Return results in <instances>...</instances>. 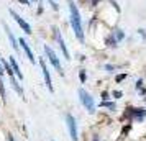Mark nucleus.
Returning a JSON list of instances; mask_svg holds the SVG:
<instances>
[{"instance_id": "obj_1", "label": "nucleus", "mask_w": 146, "mask_h": 141, "mask_svg": "<svg viewBox=\"0 0 146 141\" xmlns=\"http://www.w3.org/2000/svg\"><path fill=\"white\" fill-rule=\"evenodd\" d=\"M67 3H69V12H71V26H72L74 33H76V38L80 43H84V30H82V23H80L79 10L76 7L74 0H67Z\"/></svg>"}, {"instance_id": "obj_2", "label": "nucleus", "mask_w": 146, "mask_h": 141, "mask_svg": "<svg viewBox=\"0 0 146 141\" xmlns=\"http://www.w3.org/2000/svg\"><path fill=\"white\" fill-rule=\"evenodd\" d=\"M79 99L82 102V105L87 108V112L89 113H94L95 112V103H94V97L89 92H86L84 89H80L79 90Z\"/></svg>"}, {"instance_id": "obj_3", "label": "nucleus", "mask_w": 146, "mask_h": 141, "mask_svg": "<svg viewBox=\"0 0 146 141\" xmlns=\"http://www.w3.org/2000/svg\"><path fill=\"white\" fill-rule=\"evenodd\" d=\"M44 54H46V58L49 59V62H51V64H53L54 67H56V71H58L59 74H62L64 71H62V66H61V62H59V58L56 56V53H54L53 49L48 46V44L44 46Z\"/></svg>"}, {"instance_id": "obj_4", "label": "nucleus", "mask_w": 146, "mask_h": 141, "mask_svg": "<svg viewBox=\"0 0 146 141\" xmlns=\"http://www.w3.org/2000/svg\"><path fill=\"white\" fill-rule=\"evenodd\" d=\"M66 125H67V130H69V136H71V140L72 141H77V125H76V118H74L72 115L69 113L66 117Z\"/></svg>"}, {"instance_id": "obj_5", "label": "nucleus", "mask_w": 146, "mask_h": 141, "mask_svg": "<svg viewBox=\"0 0 146 141\" xmlns=\"http://www.w3.org/2000/svg\"><path fill=\"white\" fill-rule=\"evenodd\" d=\"M40 66H41V72H43V77H44V82H46V87L49 92H54V87H53V82H51V77H49V72H48V66L44 59L40 61Z\"/></svg>"}, {"instance_id": "obj_6", "label": "nucleus", "mask_w": 146, "mask_h": 141, "mask_svg": "<svg viewBox=\"0 0 146 141\" xmlns=\"http://www.w3.org/2000/svg\"><path fill=\"white\" fill-rule=\"evenodd\" d=\"M10 15H12V17H13V20L17 21V23H18V25H20V28L21 30H23V31H25V33H31V26H30V25H28V21H25L23 20V18H21L20 15L17 13V12H15V10H10Z\"/></svg>"}, {"instance_id": "obj_7", "label": "nucleus", "mask_w": 146, "mask_h": 141, "mask_svg": "<svg viewBox=\"0 0 146 141\" xmlns=\"http://www.w3.org/2000/svg\"><path fill=\"white\" fill-rule=\"evenodd\" d=\"M53 31H54V36H56V40H58V44H59L61 51H62V54H64V58L69 61V59H71V54H69V51H67V46H66V43H64V40H62V36H61L59 30H58V28H54Z\"/></svg>"}, {"instance_id": "obj_8", "label": "nucleus", "mask_w": 146, "mask_h": 141, "mask_svg": "<svg viewBox=\"0 0 146 141\" xmlns=\"http://www.w3.org/2000/svg\"><path fill=\"white\" fill-rule=\"evenodd\" d=\"M18 43H20V46L23 48V51H25V54H27V58H28V59H30V62H31V64H35L36 61H35L33 51L30 49V46H28V44H27V41H25V40H23V38H21V40H18Z\"/></svg>"}, {"instance_id": "obj_9", "label": "nucleus", "mask_w": 146, "mask_h": 141, "mask_svg": "<svg viewBox=\"0 0 146 141\" xmlns=\"http://www.w3.org/2000/svg\"><path fill=\"white\" fill-rule=\"evenodd\" d=\"M10 81H12V85H13V89L17 90V94L20 95L21 99H25V92H23V89H21L20 82L17 81V79H15V75H13V77H10Z\"/></svg>"}, {"instance_id": "obj_10", "label": "nucleus", "mask_w": 146, "mask_h": 141, "mask_svg": "<svg viewBox=\"0 0 146 141\" xmlns=\"http://www.w3.org/2000/svg\"><path fill=\"white\" fill-rule=\"evenodd\" d=\"M5 31H7V36H8V40H10V43H12V46L15 48V51H18V49H20V44H18V41L15 40L13 33L8 30V26H5Z\"/></svg>"}, {"instance_id": "obj_11", "label": "nucleus", "mask_w": 146, "mask_h": 141, "mask_svg": "<svg viewBox=\"0 0 146 141\" xmlns=\"http://www.w3.org/2000/svg\"><path fill=\"white\" fill-rule=\"evenodd\" d=\"M10 66H12V69L15 71V74H17V77H18V79H23V74H21L20 67H18V62L15 61V58H10Z\"/></svg>"}, {"instance_id": "obj_12", "label": "nucleus", "mask_w": 146, "mask_h": 141, "mask_svg": "<svg viewBox=\"0 0 146 141\" xmlns=\"http://www.w3.org/2000/svg\"><path fill=\"white\" fill-rule=\"evenodd\" d=\"M0 94H2V100L5 102V84H3V69L0 64Z\"/></svg>"}, {"instance_id": "obj_13", "label": "nucleus", "mask_w": 146, "mask_h": 141, "mask_svg": "<svg viewBox=\"0 0 146 141\" xmlns=\"http://www.w3.org/2000/svg\"><path fill=\"white\" fill-rule=\"evenodd\" d=\"M2 66H3V69L8 72V75H10V77H13V75H15V74H13V69H12V66H10V64H8L5 59H2Z\"/></svg>"}, {"instance_id": "obj_14", "label": "nucleus", "mask_w": 146, "mask_h": 141, "mask_svg": "<svg viewBox=\"0 0 146 141\" xmlns=\"http://www.w3.org/2000/svg\"><path fill=\"white\" fill-rule=\"evenodd\" d=\"M102 107H105V108H110V110H117V105L113 103V102H108V100H104L102 102Z\"/></svg>"}, {"instance_id": "obj_15", "label": "nucleus", "mask_w": 146, "mask_h": 141, "mask_svg": "<svg viewBox=\"0 0 146 141\" xmlns=\"http://www.w3.org/2000/svg\"><path fill=\"white\" fill-rule=\"evenodd\" d=\"M115 38H117V41H121L125 38V33H123L121 30H117V31H115Z\"/></svg>"}, {"instance_id": "obj_16", "label": "nucleus", "mask_w": 146, "mask_h": 141, "mask_svg": "<svg viewBox=\"0 0 146 141\" xmlns=\"http://www.w3.org/2000/svg\"><path fill=\"white\" fill-rule=\"evenodd\" d=\"M79 79H80V82H86L87 75H86V71H84V69H80V72H79Z\"/></svg>"}, {"instance_id": "obj_17", "label": "nucleus", "mask_w": 146, "mask_h": 141, "mask_svg": "<svg viewBox=\"0 0 146 141\" xmlns=\"http://www.w3.org/2000/svg\"><path fill=\"white\" fill-rule=\"evenodd\" d=\"M48 2H49V5H51V7H53V10H56V12H58V10H59V5H58V3H56V2H54V0H48Z\"/></svg>"}, {"instance_id": "obj_18", "label": "nucleus", "mask_w": 146, "mask_h": 141, "mask_svg": "<svg viewBox=\"0 0 146 141\" xmlns=\"http://www.w3.org/2000/svg\"><path fill=\"white\" fill-rule=\"evenodd\" d=\"M112 95H113V99H121V97H123V94H121V92H118V90H115Z\"/></svg>"}, {"instance_id": "obj_19", "label": "nucleus", "mask_w": 146, "mask_h": 141, "mask_svg": "<svg viewBox=\"0 0 146 141\" xmlns=\"http://www.w3.org/2000/svg\"><path fill=\"white\" fill-rule=\"evenodd\" d=\"M125 77H126L125 74H120V75H117V77H115V81H117V82H121V81H125Z\"/></svg>"}, {"instance_id": "obj_20", "label": "nucleus", "mask_w": 146, "mask_h": 141, "mask_svg": "<svg viewBox=\"0 0 146 141\" xmlns=\"http://www.w3.org/2000/svg\"><path fill=\"white\" fill-rule=\"evenodd\" d=\"M130 128H131V125H126V126L123 128V131H121V134H123V136H125V134L128 133V131H130Z\"/></svg>"}, {"instance_id": "obj_21", "label": "nucleus", "mask_w": 146, "mask_h": 141, "mask_svg": "<svg viewBox=\"0 0 146 141\" xmlns=\"http://www.w3.org/2000/svg\"><path fill=\"white\" fill-rule=\"evenodd\" d=\"M108 97H110L108 92H104V94H102V99H104V100H108Z\"/></svg>"}, {"instance_id": "obj_22", "label": "nucleus", "mask_w": 146, "mask_h": 141, "mask_svg": "<svg viewBox=\"0 0 146 141\" xmlns=\"http://www.w3.org/2000/svg\"><path fill=\"white\" fill-rule=\"evenodd\" d=\"M138 33L141 34V38H143V40L146 38V33H145V30H138Z\"/></svg>"}, {"instance_id": "obj_23", "label": "nucleus", "mask_w": 146, "mask_h": 141, "mask_svg": "<svg viewBox=\"0 0 146 141\" xmlns=\"http://www.w3.org/2000/svg\"><path fill=\"white\" fill-rule=\"evenodd\" d=\"M113 69H115L113 66H105V71H108V72H113Z\"/></svg>"}, {"instance_id": "obj_24", "label": "nucleus", "mask_w": 146, "mask_h": 141, "mask_svg": "<svg viewBox=\"0 0 146 141\" xmlns=\"http://www.w3.org/2000/svg\"><path fill=\"white\" fill-rule=\"evenodd\" d=\"M20 3H23V5H30V0H18Z\"/></svg>"}, {"instance_id": "obj_25", "label": "nucleus", "mask_w": 146, "mask_h": 141, "mask_svg": "<svg viewBox=\"0 0 146 141\" xmlns=\"http://www.w3.org/2000/svg\"><path fill=\"white\" fill-rule=\"evenodd\" d=\"M100 2H102V0H92V5H99Z\"/></svg>"}, {"instance_id": "obj_26", "label": "nucleus", "mask_w": 146, "mask_h": 141, "mask_svg": "<svg viewBox=\"0 0 146 141\" xmlns=\"http://www.w3.org/2000/svg\"><path fill=\"white\" fill-rule=\"evenodd\" d=\"M141 85H143V81H138V84H136V87L141 89Z\"/></svg>"}, {"instance_id": "obj_27", "label": "nucleus", "mask_w": 146, "mask_h": 141, "mask_svg": "<svg viewBox=\"0 0 146 141\" xmlns=\"http://www.w3.org/2000/svg\"><path fill=\"white\" fill-rule=\"evenodd\" d=\"M92 141H99V136H97V134H94V138H92Z\"/></svg>"}, {"instance_id": "obj_28", "label": "nucleus", "mask_w": 146, "mask_h": 141, "mask_svg": "<svg viewBox=\"0 0 146 141\" xmlns=\"http://www.w3.org/2000/svg\"><path fill=\"white\" fill-rule=\"evenodd\" d=\"M8 141H15V140H13V136H12V134H8Z\"/></svg>"}, {"instance_id": "obj_29", "label": "nucleus", "mask_w": 146, "mask_h": 141, "mask_svg": "<svg viewBox=\"0 0 146 141\" xmlns=\"http://www.w3.org/2000/svg\"><path fill=\"white\" fill-rule=\"evenodd\" d=\"M31 2H36V0H31Z\"/></svg>"}]
</instances>
